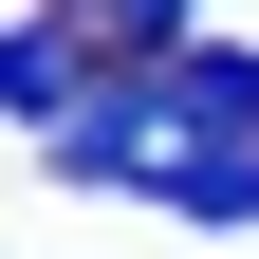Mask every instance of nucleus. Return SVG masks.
Masks as SVG:
<instances>
[{
    "label": "nucleus",
    "instance_id": "obj_1",
    "mask_svg": "<svg viewBox=\"0 0 259 259\" xmlns=\"http://www.w3.org/2000/svg\"><path fill=\"white\" fill-rule=\"evenodd\" d=\"M185 167V111H167V74H93V111L56 130V185H167Z\"/></svg>",
    "mask_w": 259,
    "mask_h": 259
},
{
    "label": "nucleus",
    "instance_id": "obj_4",
    "mask_svg": "<svg viewBox=\"0 0 259 259\" xmlns=\"http://www.w3.org/2000/svg\"><path fill=\"white\" fill-rule=\"evenodd\" d=\"M167 204H185V222H259V130H185Z\"/></svg>",
    "mask_w": 259,
    "mask_h": 259
},
{
    "label": "nucleus",
    "instance_id": "obj_5",
    "mask_svg": "<svg viewBox=\"0 0 259 259\" xmlns=\"http://www.w3.org/2000/svg\"><path fill=\"white\" fill-rule=\"evenodd\" d=\"M74 19H93V37H130V56H185V37H204V0H74Z\"/></svg>",
    "mask_w": 259,
    "mask_h": 259
},
{
    "label": "nucleus",
    "instance_id": "obj_2",
    "mask_svg": "<svg viewBox=\"0 0 259 259\" xmlns=\"http://www.w3.org/2000/svg\"><path fill=\"white\" fill-rule=\"evenodd\" d=\"M0 111L19 130H74L93 111V19H0Z\"/></svg>",
    "mask_w": 259,
    "mask_h": 259
},
{
    "label": "nucleus",
    "instance_id": "obj_3",
    "mask_svg": "<svg viewBox=\"0 0 259 259\" xmlns=\"http://www.w3.org/2000/svg\"><path fill=\"white\" fill-rule=\"evenodd\" d=\"M167 111L185 130H259V37H185L167 56Z\"/></svg>",
    "mask_w": 259,
    "mask_h": 259
}]
</instances>
